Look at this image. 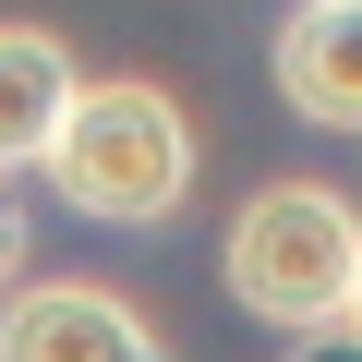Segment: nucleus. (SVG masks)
<instances>
[{
    "label": "nucleus",
    "mask_w": 362,
    "mask_h": 362,
    "mask_svg": "<svg viewBox=\"0 0 362 362\" xmlns=\"http://www.w3.org/2000/svg\"><path fill=\"white\" fill-rule=\"evenodd\" d=\"M230 302L290 326V338H326L362 314V206L338 181H266V194L230 218V254H218Z\"/></svg>",
    "instance_id": "nucleus-1"
},
{
    "label": "nucleus",
    "mask_w": 362,
    "mask_h": 362,
    "mask_svg": "<svg viewBox=\"0 0 362 362\" xmlns=\"http://www.w3.org/2000/svg\"><path fill=\"white\" fill-rule=\"evenodd\" d=\"M49 181H61V206L109 218V230H157L181 194H194V121H181L169 85L109 73V85L73 97V121L49 145Z\"/></svg>",
    "instance_id": "nucleus-2"
},
{
    "label": "nucleus",
    "mask_w": 362,
    "mask_h": 362,
    "mask_svg": "<svg viewBox=\"0 0 362 362\" xmlns=\"http://www.w3.org/2000/svg\"><path fill=\"white\" fill-rule=\"evenodd\" d=\"M0 362H169V338L109 278H37L0 302Z\"/></svg>",
    "instance_id": "nucleus-3"
},
{
    "label": "nucleus",
    "mask_w": 362,
    "mask_h": 362,
    "mask_svg": "<svg viewBox=\"0 0 362 362\" xmlns=\"http://www.w3.org/2000/svg\"><path fill=\"white\" fill-rule=\"evenodd\" d=\"M278 97L326 133H362V0H302L278 25Z\"/></svg>",
    "instance_id": "nucleus-4"
},
{
    "label": "nucleus",
    "mask_w": 362,
    "mask_h": 362,
    "mask_svg": "<svg viewBox=\"0 0 362 362\" xmlns=\"http://www.w3.org/2000/svg\"><path fill=\"white\" fill-rule=\"evenodd\" d=\"M73 97H85V73H73V49L49 25H0V181H13V169H49Z\"/></svg>",
    "instance_id": "nucleus-5"
},
{
    "label": "nucleus",
    "mask_w": 362,
    "mask_h": 362,
    "mask_svg": "<svg viewBox=\"0 0 362 362\" xmlns=\"http://www.w3.org/2000/svg\"><path fill=\"white\" fill-rule=\"evenodd\" d=\"M13 266H25V206H13V181H0V290H13Z\"/></svg>",
    "instance_id": "nucleus-6"
},
{
    "label": "nucleus",
    "mask_w": 362,
    "mask_h": 362,
    "mask_svg": "<svg viewBox=\"0 0 362 362\" xmlns=\"http://www.w3.org/2000/svg\"><path fill=\"white\" fill-rule=\"evenodd\" d=\"M290 362H362V338H350V326H326V338H290Z\"/></svg>",
    "instance_id": "nucleus-7"
},
{
    "label": "nucleus",
    "mask_w": 362,
    "mask_h": 362,
    "mask_svg": "<svg viewBox=\"0 0 362 362\" xmlns=\"http://www.w3.org/2000/svg\"><path fill=\"white\" fill-rule=\"evenodd\" d=\"M350 338H362V314H350Z\"/></svg>",
    "instance_id": "nucleus-8"
}]
</instances>
